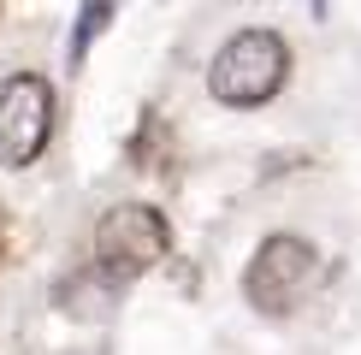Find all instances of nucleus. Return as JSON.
Masks as SVG:
<instances>
[{
    "instance_id": "f03ea898",
    "label": "nucleus",
    "mask_w": 361,
    "mask_h": 355,
    "mask_svg": "<svg viewBox=\"0 0 361 355\" xmlns=\"http://www.w3.org/2000/svg\"><path fill=\"white\" fill-rule=\"evenodd\" d=\"M314 273H320V255H314L302 237L279 231V237H267V243L255 249L243 290H249V302L261 308V314L279 320V314H290V308H302V296L314 290Z\"/></svg>"
},
{
    "instance_id": "20e7f679",
    "label": "nucleus",
    "mask_w": 361,
    "mask_h": 355,
    "mask_svg": "<svg viewBox=\"0 0 361 355\" xmlns=\"http://www.w3.org/2000/svg\"><path fill=\"white\" fill-rule=\"evenodd\" d=\"M54 130V89L48 77H6L0 83V160L6 166H30L48 148Z\"/></svg>"
},
{
    "instance_id": "7ed1b4c3",
    "label": "nucleus",
    "mask_w": 361,
    "mask_h": 355,
    "mask_svg": "<svg viewBox=\"0 0 361 355\" xmlns=\"http://www.w3.org/2000/svg\"><path fill=\"white\" fill-rule=\"evenodd\" d=\"M160 255H166V219H160L154 207L125 201V207H113V213L101 219V231H95V261H101V273H107L113 285L142 278Z\"/></svg>"
},
{
    "instance_id": "423d86ee",
    "label": "nucleus",
    "mask_w": 361,
    "mask_h": 355,
    "mask_svg": "<svg viewBox=\"0 0 361 355\" xmlns=\"http://www.w3.org/2000/svg\"><path fill=\"white\" fill-rule=\"evenodd\" d=\"M314 12H326V0H314Z\"/></svg>"
},
{
    "instance_id": "39448f33",
    "label": "nucleus",
    "mask_w": 361,
    "mask_h": 355,
    "mask_svg": "<svg viewBox=\"0 0 361 355\" xmlns=\"http://www.w3.org/2000/svg\"><path fill=\"white\" fill-rule=\"evenodd\" d=\"M107 18H113V0H83V12H78V24H71V48H66V59H71V71L89 59V48H95V36L107 30Z\"/></svg>"
},
{
    "instance_id": "f257e3e1",
    "label": "nucleus",
    "mask_w": 361,
    "mask_h": 355,
    "mask_svg": "<svg viewBox=\"0 0 361 355\" xmlns=\"http://www.w3.org/2000/svg\"><path fill=\"white\" fill-rule=\"evenodd\" d=\"M284 77H290V48H284V36L273 30H243V36H231L214 59V71H207V89L225 101V107H261V101H273Z\"/></svg>"
}]
</instances>
